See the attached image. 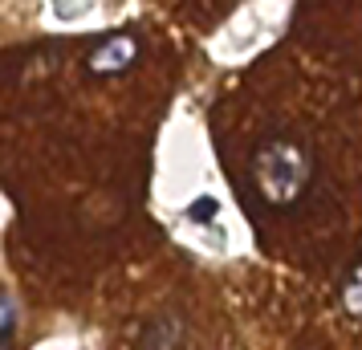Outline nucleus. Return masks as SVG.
Masks as SVG:
<instances>
[{
    "label": "nucleus",
    "instance_id": "obj_1",
    "mask_svg": "<svg viewBox=\"0 0 362 350\" xmlns=\"http://www.w3.org/2000/svg\"><path fill=\"white\" fill-rule=\"evenodd\" d=\"M248 184L269 208H293L313 184V151L293 134H269L248 159Z\"/></svg>",
    "mask_w": 362,
    "mask_h": 350
},
{
    "label": "nucleus",
    "instance_id": "obj_3",
    "mask_svg": "<svg viewBox=\"0 0 362 350\" xmlns=\"http://www.w3.org/2000/svg\"><path fill=\"white\" fill-rule=\"evenodd\" d=\"M183 338H187V322L180 314H163L143 330L139 350H183Z\"/></svg>",
    "mask_w": 362,
    "mask_h": 350
},
{
    "label": "nucleus",
    "instance_id": "obj_4",
    "mask_svg": "<svg viewBox=\"0 0 362 350\" xmlns=\"http://www.w3.org/2000/svg\"><path fill=\"white\" fill-rule=\"evenodd\" d=\"M342 305L350 310L354 317H362V261L350 273H346V285H342Z\"/></svg>",
    "mask_w": 362,
    "mask_h": 350
},
{
    "label": "nucleus",
    "instance_id": "obj_2",
    "mask_svg": "<svg viewBox=\"0 0 362 350\" xmlns=\"http://www.w3.org/2000/svg\"><path fill=\"white\" fill-rule=\"evenodd\" d=\"M139 53H143V41H139V33H115L106 37L98 49L90 53V69L98 74V78H110V74H127V69L139 62Z\"/></svg>",
    "mask_w": 362,
    "mask_h": 350
}]
</instances>
